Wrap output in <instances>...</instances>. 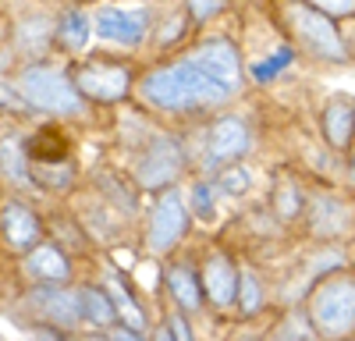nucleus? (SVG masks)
<instances>
[{
  "label": "nucleus",
  "instance_id": "nucleus-29",
  "mask_svg": "<svg viewBox=\"0 0 355 341\" xmlns=\"http://www.w3.org/2000/svg\"><path fill=\"white\" fill-rule=\"evenodd\" d=\"M171 334H174V338H185V341H189V327H185L182 320H171Z\"/></svg>",
  "mask_w": 355,
  "mask_h": 341
},
{
  "label": "nucleus",
  "instance_id": "nucleus-12",
  "mask_svg": "<svg viewBox=\"0 0 355 341\" xmlns=\"http://www.w3.org/2000/svg\"><path fill=\"white\" fill-rule=\"evenodd\" d=\"M355 128V107L348 100H331L327 110H323V132H327L331 146H348V135Z\"/></svg>",
  "mask_w": 355,
  "mask_h": 341
},
{
  "label": "nucleus",
  "instance_id": "nucleus-3",
  "mask_svg": "<svg viewBox=\"0 0 355 341\" xmlns=\"http://www.w3.org/2000/svg\"><path fill=\"white\" fill-rule=\"evenodd\" d=\"M288 18H291V28L299 36V43L309 53L323 57V61H345V43L334 33V25L327 21V11H313L306 4H295V8H288Z\"/></svg>",
  "mask_w": 355,
  "mask_h": 341
},
{
  "label": "nucleus",
  "instance_id": "nucleus-27",
  "mask_svg": "<svg viewBox=\"0 0 355 341\" xmlns=\"http://www.w3.org/2000/svg\"><path fill=\"white\" fill-rule=\"evenodd\" d=\"M189 4V11L199 18V21H206V18H214L220 8H224V0H185Z\"/></svg>",
  "mask_w": 355,
  "mask_h": 341
},
{
  "label": "nucleus",
  "instance_id": "nucleus-23",
  "mask_svg": "<svg viewBox=\"0 0 355 341\" xmlns=\"http://www.w3.org/2000/svg\"><path fill=\"white\" fill-rule=\"evenodd\" d=\"M46 21H40V18H33V21H25L21 28H18V40L28 46V50H40V43H46Z\"/></svg>",
  "mask_w": 355,
  "mask_h": 341
},
{
  "label": "nucleus",
  "instance_id": "nucleus-20",
  "mask_svg": "<svg viewBox=\"0 0 355 341\" xmlns=\"http://www.w3.org/2000/svg\"><path fill=\"white\" fill-rule=\"evenodd\" d=\"M4 178L8 182H25V157H21V146H18L15 135L4 139Z\"/></svg>",
  "mask_w": 355,
  "mask_h": 341
},
{
  "label": "nucleus",
  "instance_id": "nucleus-1",
  "mask_svg": "<svg viewBox=\"0 0 355 341\" xmlns=\"http://www.w3.org/2000/svg\"><path fill=\"white\" fill-rule=\"evenodd\" d=\"M142 96L146 103L164 107V110H185V107H206V103H220L231 89L210 75L199 61H185V64H174L164 71H153L142 78Z\"/></svg>",
  "mask_w": 355,
  "mask_h": 341
},
{
  "label": "nucleus",
  "instance_id": "nucleus-8",
  "mask_svg": "<svg viewBox=\"0 0 355 341\" xmlns=\"http://www.w3.org/2000/svg\"><path fill=\"white\" fill-rule=\"evenodd\" d=\"M249 150V128L239 118H220L210 135H206V160L210 164H224L234 160Z\"/></svg>",
  "mask_w": 355,
  "mask_h": 341
},
{
  "label": "nucleus",
  "instance_id": "nucleus-2",
  "mask_svg": "<svg viewBox=\"0 0 355 341\" xmlns=\"http://www.w3.org/2000/svg\"><path fill=\"white\" fill-rule=\"evenodd\" d=\"M21 93L25 100L40 107V110H53V114H82V100H78V85H71L57 68H28L21 75Z\"/></svg>",
  "mask_w": 355,
  "mask_h": 341
},
{
  "label": "nucleus",
  "instance_id": "nucleus-6",
  "mask_svg": "<svg viewBox=\"0 0 355 341\" xmlns=\"http://www.w3.org/2000/svg\"><path fill=\"white\" fill-rule=\"evenodd\" d=\"M178 170H182V150H178V142H171L167 135L153 139L146 153L139 157L135 164V178L146 185V189H157V185H167Z\"/></svg>",
  "mask_w": 355,
  "mask_h": 341
},
{
  "label": "nucleus",
  "instance_id": "nucleus-15",
  "mask_svg": "<svg viewBox=\"0 0 355 341\" xmlns=\"http://www.w3.org/2000/svg\"><path fill=\"white\" fill-rule=\"evenodd\" d=\"M313 227L320 235H338L348 227V210L341 207V199L334 195H323L316 199V207H313Z\"/></svg>",
  "mask_w": 355,
  "mask_h": 341
},
{
  "label": "nucleus",
  "instance_id": "nucleus-22",
  "mask_svg": "<svg viewBox=\"0 0 355 341\" xmlns=\"http://www.w3.org/2000/svg\"><path fill=\"white\" fill-rule=\"evenodd\" d=\"M110 284V299H114V306H117V317H125L135 331L142 327V313H139V306L125 295V288H121V284H117V281H107Z\"/></svg>",
  "mask_w": 355,
  "mask_h": 341
},
{
  "label": "nucleus",
  "instance_id": "nucleus-28",
  "mask_svg": "<svg viewBox=\"0 0 355 341\" xmlns=\"http://www.w3.org/2000/svg\"><path fill=\"white\" fill-rule=\"evenodd\" d=\"M313 4L327 15H352L355 11V0H313Z\"/></svg>",
  "mask_w": 355,
  "mask_h": 341
},
{
  "label": "nucleus",
  "instance_id": "nucleus-9",
  "mask_svg": "<svg viewBox=\"0 0 355 341\" xmlns=\"http://www.w3.org/2000/svg\"><path fill=\"white\" fill-rule=\"evenodd\" d=\"M96 33L110 43L121 46H135L146 36V15L142 11H117V8H103L96 15Z\"/></svg>",
  "mask_w": 355,
  "mask_h": 341
},
{
  "label": "nucleus",
  "instance_id": "nucleus-10",
  "mask_svg": "<svg viewBox=\"0 0 355 341\" xmlns=\"http://www.w3.org/2000/svg\"><path fill=\"white\" fill-rule=\"evenodd\" d=\"M192 61H199L210 75H217L227 89H234V82H239V53H234L231 43H224V40L202 43V46L192 53Z\"/></svg>",
  "mask_w": 355,
  "mask_h": 341
},
{
  "label": "nucleus",
  "instance_id": "nucleus-14",
  "mask_svg": "<svg viewBox=\"0 0 355 341\" xmlns=\"http://www.w3.org/2000/svg\"><path fill=\"white\" fill-rule=\"evenodd\" d=\"M36 235H40V220L28 213L25 207L8 203V207H4V238H8L15 249H21V245H28V242H36Z\"/></svg>",
  "mask_w": 355,
  "mask_h": 341
},
{
  "label": "nucleus",
  "instance_id": "nucleus-13",
  "mask_svg": "<svg viewBox=\"0 0 355 341\" xmlns=\"http://www.w3.org/2000/svg\"><path fill=\"white\" fill-rule=\"evenodd\" d=\"M202 284H206V292H210V299H214L217 306H227V302L234 299V288H239V274L227 267L224 256H214V260L206 263Z\"/></svg>",
  "mask_w": 355,
  "mask_h": 341
},
{
  "label": "nucleus",
  "instance_id": "nucleus-26",
  "mask_svg": "<svg viewBox=\"0 0 355 341\" xmlns=\"http://www.w3.org/2000/svg\"><path fill=\"white\" fill-rule=\"evenodd\" d=\"M220 189H224V192H245V189H249V175H245L242 167H231V170H224Z\"/></svg>",
  "mask_w": 355,
  "mask_h": 341
},
{
  "label": "nucleus",
  "instance_id": "nucleus-16",
  "mask_svg": "<svg viewBox=\"0 0 355 341\" xmlns=\"http://www.w3.org/2000/svg\"><path fill=\"white\" fill-rule=\"evenodd\" d=\"M28 270L43 281H64L68 277V260L61 256V249L53 245H40L33 256H28Z\"/></svg>",
  "mask_w": 355,
  "mask_h": 341
},
{
  "label": "nucleus",
  "instance_id": "nucleus-21",
  "mask_svg": "<svg viewBox=\"0 0 355 341\" xmlns=\"http://www.w3.org/2000/svg\"><path fill=\"white\" fill-rule=\"evenodd\" d=\"M239 299H242V313H256L263 302V288L252 270H242V277H239Z\"/></svg>",
  "mask_w": 355,
  "mask_h": 341
},
{
  "label": "nucleus",
  "instance_id": "nucleus-4",
  "mask_svg": "<svg viewBox=\"0 0 355 341\" xmlns=\"http://www.w3.org/2000/svg\"><path fill=\"white\" fill-rule=\"evenodd\" d=\"M313 320L323 334H345L355 324V281H327L313 299Z\"/></svg>",
  "mask_w": 355,
  "mask_h": 341
},
{
  "label": "nucleus",
  "instance_id": "nucleus-24",
  "mask_svg": "<svg viewBox=\"0 0 355 341\" xmlns=\"http://www.w3.org/2000/svg\"><path fill=\"white\" fill-rule=\"evenodd\" d=\"M284 64H291V50H277V53H274V61H266V64H259V68H256V78H259V82L274 78Z\"/></svg>",
  "mask_w": 355,
  "mask_h": 341
},
{
  "label": "nucleus",
  "instance_id": "nucleus-30",
  "mask_svg": "<svg viewBox=\"0 0 355 341\" xmlns=\"http://www.w3.org/2000/svg\"><path fill=\"white\" fill-rule=\"evenodd\" d=\"M352 182H355V157H352Z\"/></svg>",
  "mask_w": 355,
  "mask_h": 341
},
{
  "label": "nucleus",
  "instance_id": "nucleus-17",
  "mask_svg": "<svg viewBox=\"0 0 355 341\" xmlns=\"http://www.w3.org/2000/svg\"><path fill=\"white\" fill-rule=\"evenodd\" d=\"M78 306H82V317L89 324H110L114 320V299L110 292H96V288H82L78 292Z\"/></svg>",
  "mask_w": 355,
  "mask_h": 341
},
{
  "label": "nucleus",
  "instance_id": "nucleus-11",
  "mask_svg": "<svg viewBox=\"0 0 355 341\" xmlns=\"http://www.w3.org/2000/svg\"><path fill=\"white\" fill-rule=\"evenodd\" d=\"M33 302L43 309V317H50L57 324H75L78 313H82L78 295L61 292V288H40V292H33Z\"/></svg>",
  "mask_w": 355,
  "mask_h": 341
},
{
  "label": "nucleus",
  "instance_id": "nucleus-18",
  "mask_svg": "<svg viewBox=\"0 0 355 341\" xmlns=\"http://www.w3.org/2000/svg\"><path fill=\"white\" fill-rule=\"evenodd\" d=\"M57 40H61L64 50H82L85 40H89V21L82 11H68L61 18V28H57Z\"/></svg>",
  "mask_w": 355,
  "mask_h": 341
},
{
  "label": "nucleus",
  "instance_id": "nucleus-25",
  "mask_svg": "<svg viewBox=\"0 0 355 341\" xmlns=\"http://www.w3.org/2000/svg\"><path fill=\"white\" fill-rule=\"evenodd\" d=\"M192 199H196L199 217L210 220V217H214V192H210V185H196V189H192Z\"/></svg>",
  "mask_w": 355,
  "mask_h": 341
},
{
  "label": "nucleus",
  "instance_id": "nucleus-19",
  "mask_svg": "<svg viewBox=\"0 0 355 341\" xmlns=\"http://www.w3.org/2000/svg\"><path fill=\"white\" fill-rule=\"evenodd\" d=\"M167 281H171L174 299L182 302L185 309H196V306H199V288H196V277H192L189 267H174V270L167 274Z\"/></svg>",
  "mask_w": 355,
  "mask_h": 341
},
{
  "label": "nucleus",
  "instance_id": "nucleus-7",
  "mask_svg": "<svg viewBox=\"0 0 355 341\" xmlns=\"http://www.w3.org/2000/svg\"><path fill=\"white\" fill-rule=\"evenodd\" d=\"M185 231V203L178 192H167L157 210H153V220H150V249L153 252H164L171 249Z\"/></svg>",
  "mask_w": 355,
  "mask_h": 341
},
{
  "label": "nucleus",
  "instance_id": "nucleus-5",
  "mask_svg": "<svg viewBox=\"0 0 355 341\" xmlns=\"http://www.w3.org/2000/svg\"><path fill=\"white\" fill-rule=\"evenodd\" d=\"M75 85L85 96H93L100 103L121 100L128 93V68L110 64V61H89L75 71Z\"/></svg>",
  "mask_w": 355,
  "mask_h": 341
}]
</instances>
